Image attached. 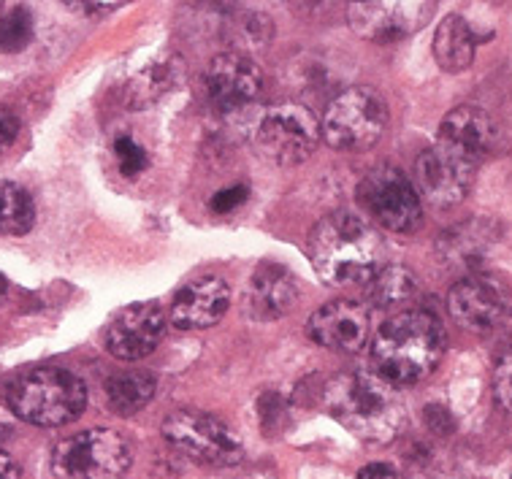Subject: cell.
I'll use <instances>...</instances> for the list:
<instances>
[{
  "label": "cell",
  "instance_id": "5",
  "mask_svg": "<svg viewBox=\"0 0 512 479\" xmlns=\"http://www.w3.org/2000/svg\"><path fill=\"white\" fill-rule=\"evenodd\" d=\"M131 463V439L114 428L74 433L52 450V471L60 479H120Z\"/></svg>",
  "mask_w": 512,
  "mask_h": 479
},
{
  "label": "cell",
  "instance_id": "14",
  "mask_svg": "<svg viewBox=\"0 0 512 479\" xmlns=\"http://www.w3.org/2000/svg\"><path fill=\"white\" fill-rule=\"evenodd\" d=\"M447 312L464 331L475 336H491L510 323V304L491 282L480 277H466L450 287Z\"/></svg>",
  "mask_w": 512,
  "mask_h": 479
},
{
  "label": "cell",
  "instance_id": "3",
  "mask_svg": "<svg viewBox=\"0 0 512 479\" xmlns=\"http://www.w3.org/2000/svg\"><path fill=\"white\" fill-rule=\"evenodd\" d=\"M447 336L437 314L426 309L393 314L374 336V371L393 385H415L437 369Z\"/></svg>",
  "mask_w": 512,
  "mask_h": 479
},
{
  "label": "cell",
  "instance_id": "12",
  "mask_svg": "<svg viewBox=\"0 0 512 479\" xmlns=\"http://www.w3.org/2000/svg\"><path fill=\"white\" fill-rule=\"evenodd\" d=\"M166 336V314L155 301H139L120 309L106 325V350L117 360H141Z\"/></svg>",
  "mask_w": 512,
  "mask_h": 479
},
{
  "label": "cell",
  "instance_id": "21",
  "mask_svg": "<svg viewBox=\"0 0 512 479\" xmlns=\"http://www.w3.org/2000/svg\"><path fill=\"white\" fill-rule=\"evenodd\" d=\"M431 49H434V60H437L442 71H447V74H461L475 60V30H472V25L464 17L450 14L434 30Z\"/></svg>",
  "mask_w": 512,
  "mask_h": 479
},
{
  "label": "cell",
  "instance_id": "22",
  "mask_svg": "<svg viewBox=\"0 0 512 479\" xmlns=\"http://www.w3.org/2000/svg\"><path fill=\"white\" fill-rule=\"evenodd\" d=\"M155 390H158V382L149 371H120V374H112L103 385L106 404L122 417L141 412L155 398Z\"/></svg>",
  "mask_w": 512,
  "mask_h": 479
},
{
  "label": "cell",
  "instance_id": "11",
  "mask_svg": "<svg viewBox=\"0 0 512 479\" xmlns=\"http://www.w3.org/2000/svg\"><path fill=\"white\" fill-rule=\"evenodd\" d=\"M434 3L429 0H372V3H350L347 17L350 25L361 38L377 41V44H391L399 38L418 33L431 17H434Z\"/></svg>",
  "mask_w": 512,
  "mask_h": 479
},
{
  "label": "cell",
  "instance_id": "32",
  "mask_svg": "<svg viewBox=\"0 0 512 479\" xmlns=\"http://www.w3.org/2000/svg\"><path fill=\"white\" fill-rule=\"evenodd\" d=\"M0 479H19V466L3 450H0Z\"/></svg>",
  "mask_w": 512,
  "mask_h": 479
},
{
  "label": "cell",
  "instance_id": "6",
  "mask_svg": "<svg viewBox=\"0 0 512 479\" xmlns=\"http://www.w3.org/2000/svg\"><path fill=\"white\" fill-rule=\"evenodd\" d=\"M323 139L339 152H364L382 139L388 128V103L374 87H350L328 103L320 120Z\"/></svg>",
  "mask_w": 512,
  "mask_h": 479
},
{
  "label": "cell",
  "instance_id": "2",
  "mask_svg": "<svg viewBox=\"0 0 512 479\" xmlns=\"http://www.w3.org/2000/svg\"><path fill=\"white\" fill-rule=\"evenodd\" d=\"M309 260L326 285H366L385 263V241L353 212H334L309 236Z\"/></svg>",
  "mask_w": 512,
  "mask_h": 479
},
{
  "label": "cell",
  "instance_id": "10",
  "mask_svg": "<svg viewBox=\"0 0 512 479\" xmlns=\"http://www.w3.org/2000/svg\"><path fill=\"white\" fill-rule=\"evenodd\" d=\"M480 160L464 155L447 144H434L426 149L415 163V182L420 193L437 206H456L472 190V179L477 174Z\"/></svg>",
  "mask_w": 512,
  "mask_h": 479
},
{
  "label": "cell",
  "instance_id": "24",
  "mask_svg": "<svg viewBox=\"0 0 512 479\" xmlns=\"http://www.w3.org/2000/svg\"><path fill=\"white\" fill-rule=\"evenodd\" d=\"M36 225V203L17 182H0V236H25Z\"/></svg>",
  "mask_w": 512,
  "mask_h": 479
},
{
  "label": "cell",
  "instance_id": "26",
  "mask_svg": "<svg viewBox=\"0 0 512 479\" xmlns=\"http://www.w3.org/2000/svg\"><path fill=\"white\" fill-rule=\"evenodd\" d=\"M114 155H117V163H120V174L128 176V179L139 176L149 166L147 149L141 147L136 139H131V136H120V139L114 141Z\"/></svg>",
  "mask_w": 512,
  "mask_h": 479
},
{
  "label": "cell",
  "instance_id": "17",
  "mask_svg": "<svg viewBox=\"0 0 512 479\" xmlns=\"http://www.w3.org/2000/svg\"><path fill=\"white\" fill-rule=\"evenodd\" d=\"M298 298H301V285L288 268L266 263V266L255 268V274L250 277V285L244 293V306L252 320L271 323V320H280L293 312Z\"/></svg>",
  "mask_w": 512,
  "mask_h": 479
},
{
  "label": "cell",
  "instance_id": "25",
  "mask_svg": "<svg viewBox=\"0 0 512 479\" xmlns=\"http://www.w3.org/2000/svg\"><path fill=\"white\" fill-rule=\"evenodd\" d=\"M33 38V14L19 3H0V55H14Z\"/></svg>",
  "mask_w": 512,
  "mask_h": 479
},
{
  "label": "cell",
  "instance_id": "1",
  "mask_svg": "<svg viewBox=\"0 0 512 479\" xmlns=\"http://www.w3.org/2000/svg\"><path fill=\"white\" fill-rule=\"evenodd\" d=\"M320 401L336 423L366 444H391L407 423L399 387L377 371H342L328 379Z\"/></svg>",
  "mask_w": 512,
  "mask_h": 479
},
{
  "label": "cell",
  "instance_id": "7",
  "mask_svg": "<svg viewBox=\"0 0 512 479\" xmlns=\"http://www.w3.org/2000/svg\"><path fill=\"white\" fill-rule=\"evenodd\" d=\"M252 141L277 166H298L315 155L317 144L323 141V128L309 106L277 103L261 111L252 128Z\"/></svg>",
  "mask_w": 512,
  "mask_h": 479
},
{
  "label": "cell",
  "instance_id": "33",
  "mask_svg": "<svg viewBox=\"0 0 512 479\" xmlns=\"http://www.w3.org/2000/svg\"><path fill=\"white\" fill-rule=\"evenodd\" d=\"M6 290H9V282H6V277H3V274H0V295L6 293Z\"/></svg>",
  "mask_w": 512,
  "mask_h": 479
},
{
  "label": "cell",
  "instance_id": "20",
  "mask_svg": "<svg viewBox=\"0 0 512 479\" xmlns=\"http://www.w3.org/2000/svg\"><path fill=\"white\" fill-rule=\"evenodd\" d=\"M185 74L187 65L182 57H160V60H155L152 65H147L136 79L128 82V90H125V95H128V106H133V109H149V106H155V103L163 101V98H168L174 90L182 87Z\"/></svg>",
  "mask_w": 512,
  "mask_h": 479
},
{
  "label": "cell",
  "instance_id": "8",
  "mask_svg": "<svg viewBox=\"0 0 512 479\" xmlns=\"http://www.w3.org/2000/svg\"><path fill=\"white\" fill-rule=\"evenodd\" d=\"M166 442L187 458L206 466H236L244 458L239 433L223 417L201 409H177L163 420Z\"/></svg>",
  "mask_w": 512,
  "mask_h": 479
},
{
  "label": "cell",
  "instance_id": "13",
  "mask_svg": "<svg viewBox=\"0 0 512 479\" xmlns=\"http://www.w3.org/2000/svg\"><path fill=\"white\" fill-rule=\"evenodd\" d=\"M307 333L317 347L355 355V352H361L369 344L372 314L358 301L339 298V301L323 304L309 317Z\"/></svg>",
  "mask_w": 512,
  "mask_h": 479
},
{
  "label": "cell",
  "instance_id": "28",
  "mask_svg": "<svg viewBox=\"0 0 512 479\" xmlns=\"http://www.w3.org/2000/svg\"><path fill=\"white\" fill-rule=\"evenodd\" d=\"M247 195H250V190H247V185H233L228 187V190H220L217 195H212V209L220 214L231 212V209H236V206H242L244 201H247Z\"/></svg>",
  "mask_w": 512,
  "mask_h": 479
},
{
  "label": "cell",
  "instance_id": "15",
  "mask_svg": "<svg viewBox=\"0 0 512 479\" xmlns=\"http://www.w3.org/2000/svg\"><path fill=\"white\" fill-rule=\"evenodd\" d=\"M206 98L217 111H239L263 93V71L239 52L217 55L204 74Z\"/></svg>",
  "mask_w": 512,
  "mask_h": 479
},
{
  "label": "cell",
  "instance_id": "18",
  "mask_svg": "<svg viewBox=\"0 0 512 479\" xmlns=\"http://www.w3.org/2000/svg\"><path fill=\"white\" fill-rule=\"evenodd\" d=\"M439 144L483 160L496 144V125L491 114L477 106H458L439 125Z\"/></svg>",
  "mask_w": 512,
  "mask_h": 479
},
{
  "label": "cell",
  "instance_id": "16",
  "mask_svg": "<svg viewBox=\"0 0 512 479\" xmlns=\"http://www.w3.org/2000/svg\"><path fill=\"white\" fill-rule=\"evenodd\" d=\"M231 306V287L217 274L190 279L182 285L171 301V323L182 331L212 328L225 317Z\"/></svg>",
  "mask_w": 512,
  "mask_h": 479
},
{
  "label": "cell",
  "instance_id": "29",
  "mask_svg": "<svg viewBox=\"0 0 512 479\" xmlns=\"http://www.w3.org/2000/svg\"><path fill=\"white\" fill-rule=\"evenodd\" d=\"M19 136V117L6 106H0V152L9 149Z\"/></svg>",
  "mask_w": 512,
  "mask_h": 479
},
{
  "label": "cell",
  "instance_id": "27",
  "mask_svg": "<svg viewBox=\"0 0 512 479\" xmlns=\"http://www.w3.org/2000/svg\"><path fill=\"white\" fill-rule=\"evenodd\" d=\"M494 396L502 404L504 412L512 415V350L499 360L494 371Z\"/></svg>",
  "mask_w": 512,
  "mask_h": 479
},
{
  "label": "cell",
  "instance_id": "19",
  "mask_svg": "<svg viewBox=\"0 0 512 479\" xmlns=\"http://www.w3.org/2000/svg\"><path fill=\"white\" fill-rule=\"evenodd\" d=\"M496 241H499V231H496L494 222L469 220L442 233L439 255L450 266L477 268L483 266V260L488 258V252L494 249Z\"/></svg>",
  "mask_w": 512,
  "mask_h": 479
},
{
  "label": "cell",
  "instance_id": "30",
  "mask_svg": "<svg viewBox=\"0 0 512 479\" xmlns=\"http://www.w3.org/2000/svg\"><path fill=\"white\" fill-rule=\"evenodd\" d=\"M358 479H404V474H401L399 466H393V463L377 461L358 471Z\"/></svg>",
  "mask_w": 512,
  "mask_h": 479
},
{
  "label": "cell",
  "instance_id": "31",
  "mask_svg": "<svg viewBox=\"0 0 512 479\" xmlns=\"http://www.w3.org/2000/svg\"><path fill=\"white\" fill-rule=\"evenodd\" d=\"M426 425H429L431 431L434 433H450L453 431V415L447 412V409H442V406H429L426 409Z\"/></svg>",
  "mask_w": 512,
  "mask_h": 479
},
{
  "label": "cell",
  "instance_id": "4",
  "mask_svg": "<svg viewBox=\"0 0 512 479\" xmlns=\"http://www.w3.org/2000/svg\"><path fill=\"white\" fill-rule=\"evenodd\" d=\"M11 412L38 428H57L82 415L87 387L76 374L55 366H41L14 379L9 387Z\"/></svg>",
  "mask_w": 512,
  "mask_h": 479
},
{
  "label": "cell",
  "instance_id": "23",
  "mask_svg": "<svg viewBox=\"0 0 512 479\" xmlns=\"http://www.w3.org/2000/svg\"><path fill=\"white\" fill-rule=\"evenodd\" d=\"M364 287L369 304L377 306V309H391V306L410 301L412 295L418 293V279L412 277L404 266L388 263Z\"/></svg>",
  "mask_w": 512,
  "mask_h": 479
},
{
  "label": "cell",
  "instance_id": "9",
  "mask_svg": "<svg viewBox=\"0 0 512 479\" xmlns=\"http://www.w3.org/2000/svg\"><path fill=\"white\" fill-rule=\"evenodd\" d=\"M358 203L377 225L391 233L415 231L423 220L420 195L410 176L393 166H377L361 179Z\"/></svg>",
  "mask_w": 512,
  "mask_h": 479
}]
</instances>
